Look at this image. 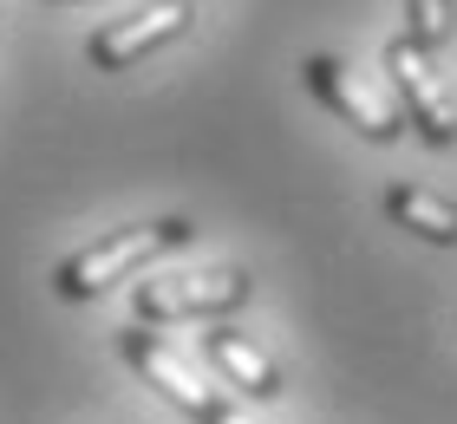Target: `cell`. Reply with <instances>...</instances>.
Returning a JSON list of instances; mask_svg holds the SVG:
<instances>
[{
    "label": "cell",
    "mask_w": 457,
    "mask_h": 424,
    "mask_svg": "<svg viewBox=\"0 0 457 424\" xmlns=\"http://www.w3.org/2000/svg\"><path fill=\"white\" fill-rule=\"evenodd\" d=\"M248 274L210 268V274H170V281L137 287V320H203V313H228L248 301Z\"/></svg>",
    "instance_id": "7a4b0ae2"
},
{
    "label": "cell",
    "mask_w": 457,
    "mask_h": 424,
    "mask_svg": "<svg viewBox=\"0 0 457 424\" xmlns=\"http://www.w3.org/2000/svg\"><path fill=\"white\" fill-rule=\"evenodd\" d=\"M196 229L183 222V216H170V222H151V229H118V236H105V242H92V248H79L66 268H59V294L66 301H92V294H105L112 281H124L131 268H144L151 254H170V248H183Z\"/></svg>",
    "instance_id": "6da1fadb"
},
{
    "label": "cell",
    "mask_w": 457,
    "mask_h": 424,
    "mask_svg": "<svg viewBox=\"0 0 457 424\" xmlns=\"http://www.w3.org/2000/svg\"><path fill=\"white\" fill-rule=\"evenodd\" d=\"M118 353L131 359V366H137L144 378H151V386H157L163 398H170V405H183V412H190L196 424H210V418L222 412V398H216V392H210V386H203V378L190 372V359H177V353L163 346L157 333H144V327H137V333H124V339H118Z\"/></svg>",
    "instance_id": "277c9868"
},
{
    "label": "cell",
    "mask_w": 457,
    "mask_h": 424,
    "mask_svg": "<svg viewBox=\"0 0 457 424\" xmlns=\"http://www.w3.org/2000/svg\"><path fill=\"white\" fill-rule=\"evenodd\" d=\"M210 359L236 378V386L248 392V398H275L281 392V372H275V359H268L248 333H236V327H210Z\"/></svg>",
    "instance_id": "52a82bcc"
},
{
    "label": "cell",
    "mask_w": 457,
    "mask_h": 424,
    "mask_svg": "<svg viewBox=\"0 0 457 424\" xmlns=\"http://www.w3.org/2000/svg\"><path fill=\"white\" fill-rule=\"evenodd\" d=\"M445 33H451V0H405V39L419 53L445 46Z\"/></svg>",
    "instance_id": "9c48e42d"
},
{
    "label": "cell",
    "mask_w": 457,
    "mask_h": 424,
    "mask_svg": "<svg viewBox=\"0 0 457 424\" xmlns=\"http://www.w3.org/2000/svg\"><path fill=\"white\" fill-rule=\"evenodd\" d=\"M183 27H190L183 0H144V13H131V20H112V27L92 39V66H98V72H124L131 59L157 53L163 39H177Z\"/></svg>",
    "instance_id": "5b68a950"
},
{
    "label": "cell",
    "mask_w": 457,
    "mask_h": 424,
    "mask_svg": "<svg viewBox=\"0 0 457 424\" xmlns=\"http://www.w3.org/2000/svg\"><path fill=\"white\" fill-rule=\"evenodd\" d=\"M307 85H314V92H320V98L334 104L346 124H353V131L372 137V144H392V137L405 131V124L392 118L379 98H372V85H360V79L340 66V59H327V53H320V59H307Z\"/></svg>",
    "instance_id": "8992f818"
},
{
    "label": "cell",
    "mask_w": 457,
    "mask_h": 424,
    "mask_svg": "<svg viewBox=\"0 0 457 424\" xmlns=\"http://www.w3.org/2000/svg\"><path fill=\"white\" fill-rule=\"evenodd\" d=\"M210 424H248V418H242V412H236V405H222V412H216V418H210Z\"/></svg>",
    "instance_id": "30bf717a"
},
{
    "label": "cell",
    "mask_w": 457,
    "mask_h": 424,
    "mask_svg": "<svg viewBox=\"0 0 457 424\" xmlns=\"http://www.w3.org/2000/svg\"><path fill=\"white\" fill-rule=\"evenodd\" d=\"M386 72H392V85L405 92L411 124H419L431 144H457V104H451V92H445V79L431 72V53H419L411 39H392V46H386Z\"/></svg>",
    "instance_id": "3957f363"
},
{
    "label": "cell",
    "mask_w": 457,
    "mask_h": 424,
    "mask_svg": "<svg viewBox=\"0 0 457 424\" xmlns=\"http://www.w3.org/2000/svg\"><path fill=\"white\" fill-rule=\"evenodd\" d=\"M386 216L405 222L411 236L438 242V248H457V203L431 196V189H419V183H392L386 189Z\"/></svg>",
    "instance_id": "ba28073f"
}]
</instances>
